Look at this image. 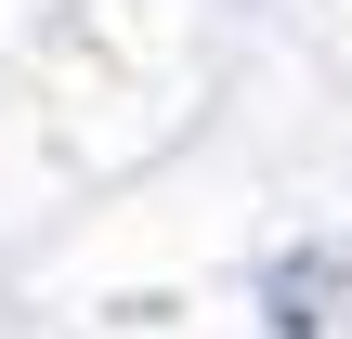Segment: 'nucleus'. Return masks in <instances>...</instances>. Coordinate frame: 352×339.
<instances>
[{
	"label": "nucleus",
	"instance_id": "1",
	"mask_svg": "<svg viewBox=\"0 0 352 339\" xmlns=\"http://www.w3.org/2000/svg\"><path fill=\"white\" fill-rule=\"evenodd\" d=\"M261 314L274 339H352V248H287L261 274Z\"/></svg>",
	"mask_w": 352,
	"mask_h": 339
}]
</instances>
